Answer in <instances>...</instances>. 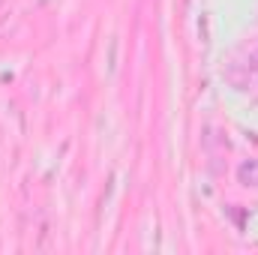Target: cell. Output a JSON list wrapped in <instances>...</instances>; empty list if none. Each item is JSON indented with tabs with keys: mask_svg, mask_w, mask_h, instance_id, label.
Returning <instances> with one entry per match:
<instances>
[{
	"mask_svg": "<svg viewBox=\"0 0 258 255\" xmlns=\"http://www.w3.org/2000/svg\"><path fill=\"white\" fill-rule=\"evenodd\" d=\"M237 183L243 186H258V159H243L237 165Z\"/></svg>",
	"mask_w": 258,
	"mask_h": 255,
	"instance_id": "1",
	"label": "cell"
},
{
	"mask_svg": "<svg viewBox=\"0 0 258 255\" xmlns=\"http://www.w3.org/2000/svg\"><path fill=\"white\" fill-rule=\"evenodd\" d=\"M249 66H252V69L258 72V54H252V63H249Z\"/></svg>",
	"mask_w": 258,
	"mask_h": 255,
	"instance_id": "2",
	"label": "cell"
}]
</instances>
